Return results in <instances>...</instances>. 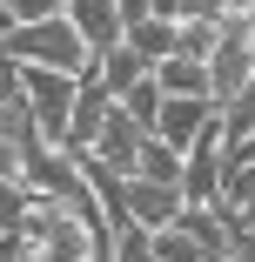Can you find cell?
<instances>
[{
    "instance_id": "cell-1",
    "label": "cell",
    "mask_w": 255,
    "mask_h": 262,
    "mask_svg": "<svg viewBox=\"0 0 255 262\" xmlns=\"http://www.w3.org/2000/svg\"><path fill=\"white\" fill-rule=\"evenodd\" d=\"M7 54L20 61V68H40V74H87V47H81V34L67 27V14L61 20H40V27H14V40H7Z\"/></svg>"
},
{
    "instance_id": "cell-11",
    "label": "cell",
    "mask_w": 255,
    "mask_h": 262,
    "mask_svg": "<svg viewBox=\"0 0 255 262\" xmlns=\"http://www.w3.org/2000/svg\"><path fill=\"white\" fill-rule=\"evenodd\" d=\"M148 74H155V68H148V61L134 54V47H114V54H101V61H94V81L108 88L114 101H121V94H128L134 81H148Z\"/></svg>"
},
{
    "instance_id": "cell-15",
    "label": "cell",
    "mask_w": 255,
    "mask_h": 262,
    "mask_svg": "<svg viewBox=\"0 0 255 262\" xmlns=\"http://www.w3.org/2000/svg\"><path fill=\"white\" fill-rule=\"evenodd\" d=\"M155 262H235V255L195 242V235H181V229H161V235H155Z\"/></svg>"
},
{
    "instance_id": "cell-19",
    "label": "cell",
    "mask_w": 255,
    "mask_h": 262,
    "mask_svg": "<svg viewBox=\"0 0 255 262\" xmlns=\"http://www.w3.org/2000/svg\"><path fill=\"white\" fill-rule=\"evenodd\" d=\"M7 14H14V27H40V20H61L67 0H7Z\"/></svg>"
},
{
    "instance_id": "cell-21",
    "label": "cell",
    "mask_w": 255,
    "mask_h": 262,
    "mask_svg": "<svg viewBox=\"0 0 255 262\" xmlns=\"http://www.w3.org/2000/svg\"><path fill=\"white\" fill-rule=\"evenodd\" d=\"M181 14H188V0H148V20H175L181 27Z\"/></svg>"
},
{
    "instance_id": "cell-5",
    "label": "cell",
    "mask_w": 255,
    "mask_h": 262,
    "mask_svg": "<svg viewBox=\"0 0 255 262\" xmlns=\"http://www.w3.org/2000/svg\"><path fill=\"white\" fill-rule=\"evenodd\" d=\"M141 148H148V128H141V121L121 108V101H114V115L101 121V135H94V148H87V155H94L101 168H114L121 182H134V168H141Z\"/></svg>"
},
{
    "instance_id": "cell-8",
    "label": "cell",
    "mask_w": 255,
    "mask_h": 262,
    "mask_svg": "<svg viewBox=\"0 0 255 262\" xmlns=\"http://www.w3.org/2000/svg\"><path fill=\"white\" fill-rule=\"evenodd\" d=\"M114 115V94L94 81V61H87V74H81V88H74V121H67V155H87L94 148V135H101V121Z\"/></svg>"
},
{
    "instance_id": "cell-2",
    "label": "cell",
    "mask_w": 255,
    "mask_h": 262,
    "mask_svg": "<svg viewBox=\"0 0 255 262\" xmlns=\"http://www.w3.org/2000/svg\"><path fill=\"white\" fill-rule=\"evenodd\" d=\"M74 74H40V68H20V101H27V115L40 128L47 148H61L67 155V121H74Z\"/></svg>"
},
{
    "instance_id": "cell-14",
    "label": "cell",
    "mask_w": 255,
    "mask_h": 262,
    "mask_svg": "<svg viewBox=\"0 0 255 262\" xmlns=\"http://www.w3.org/2000/svg\"><path fill=\"white\" fill-rule=\"evenodd\" d=\"M134 182H155V188H175V195H181V155H175L168 141H155V135H148V148H141V168H134Z\"/></svg>"
},
{
    "instance_id": "cell-24",
    "label": "cell",
    "mask_w": 255,
    "mask_h": 262,
    "mask_svg": "<svg viewBox=\"0 0 255 262\" xmlns=\"http://www.w3.org/2000/svg\"><path fill=\"white\" fill-rule=\"evenodd\" d=\"M242 20H248V54H255V14H242Z\"/></svg>"
},
{
    "instance_id": "cell-3",
    "label": "cell",
    "mask_w": 255,
    "mask_h": 262,
    "mask_svg": "<svg viewBox=\"0 0 255 262\" xmlns=\"http://www.w3.org/2000/svg\"><path fill=\"white\" fill-rule=\"evenodd\" d=\"M255 81V54H248V20L228 14L215 27V54H208V94H215V108H228V101Z\"/></svg>"
},
{
    "instance_id": "cell-16",
    "label": "cell",
    "mask_w": 255,
    "mask_h": 262,
    "mask_svg": "<svg viewBox=\"0 0 255 262\" xmlns=\"http://www.w3.org/2000/svg\"><path fill=\"white\" fill-rule=\"evenodd\" d=\"M121 108H128L148 135H155V115H161V88H155V74H148V81H134V88L121 94Z\"/></svg>"
},
{
    "instance_id": "cell-22",
    "label": "cell",
    "mask_w": 255,
    "mask_h": 262,
    "mask_svg": "<svg viewBox=\"0 0 255 262\" xmlns=\"http://www.w3.org/2000/svg\"><path fill=\"white\" fill-rule=\"evenodd\" d=\"M114 7H121V27H141L148 20V0H114Z\"/></svg>"
},
{
    "instance_id": "cell-23",
    "label": "cell",
    "mask_w": 255,
    "mask_h": 262,
    "mask_svg": "<svg viewBox=\"0 0 255 262\" xmlns=\"http://www.w3.org/2000/svg\"><path fill=\"white\" fill-rule=\"evenodd\" d=\"M14 40V14H7V0H0V47Z\"/></svg>"
},
{
    "instance_id": "cell-12",
    "label": "cell",
    "mask_w": 255,
    "mask_h": 262,
    "mask_svg": "<svg viewBox=\"0 0 255 262\" xmlns=\"http://www.w3.org/2000/svg\"><path fill=\"white\" fill-rule=\"evenodd\" d=\"M248 141H255V81L222 108V155H242Z\"/></svg>"
},
{
    "instance_id": "cell-17",
    "label": "cell",
    "mask_w": 255,
    "mask_h": 262,
    "mask_svg": "<svg viewBox=\"0 0 255 262\" xmlns=\"http://www.w3.org/2000/svg\"><path fill=\"white\" fill-rule=\"evenodd\" d=\"M27 208H34V195H27L20 182H0V242H7V235H20Z\"/></svg>"
},
{
    "instance_id": "cell-25",
    "label": "cell",
    "mask_w": 255,
    "mask_h": 262,
    "mask_svg": "<svg viewBox=\"0 0 255 262\" xmlns=\"http://www.w3.org/2000/svg\"><path fill=\"white\" fill-rule=\"evenodd\" d=\"M235 14H255V0H235Z\"/></svg>"
},
{
    "instance_id": "cell-9",
    "label": "cell",
    "mask_w": 255,
    "mask_h": 262,
    "mask_svg": "<svg viewBox=\"0 0 255 262\" xmlns=\"http://www.w3.org/2000/svg\"><path fill=\"white\" fill-rule=\"evenodd\" d=\"M181 195L175 188H155V182H128V222L134 229H148V235H161V229H175L181 222Z\"/></svg>"
},
{
    "instance_id": "cell-4",
    "label": "cell",
    "mask_w": 255,
    "mask_h": 262,
    "mask_svg": "<svg viewBox=\"0 0 255 262\" xmlns=\"http://www.w3.org/2000/svg\"><path fill=\"white\" fill-rule=\"evenodd\" d=\"M222 175H228V155H222V121H215L208 135L181 155V202L188 208H215L222 202Z\"/></svg>"
},
{
    "instance_id": "cell-10",
    "label": "cell",
    "mask_w": 255,
    "mask_h": 262,
    "mask_svg": "<svg viewBox=\"0 0 255 262\" xmlns=\"http://www.w3.org/2000/svg\"><path fill=\"white\" fill-rule=\"evenodd\" d=\"M155 88H161V101H215L208 94V68L188 61V54H168L155 68Z\"/></svg>"
},
{
    "instance_id": "cell-7",
    "label": "cell",
    "mask_w": 255,
    "mask_h": 262,
    "mask_svg": "<svg viewBox=\"0 0 255 262\" xmlns=\"http://www.w3.org/2000/svg\"><path fill=\"white\" fill-rule=\"evenodd\" d=\"M215 121H222L215 101H161V115H155V141H168L175 155H188Z\"/></svg>"
},
{
    "instance_id": "cell-18",
    "label": "cell",
    "mask_w": 255,
    "mask_h": 262,
    "mask_svg": "<svg viewBox=\"0 0 255 262\" xmlns=\"http://www.w3.org/2000/svg\"><path fill=\"white\" fill-rule=\"evenodd\" d=\"M114 262H155V235L134 229V222H121L114 229Z\"/></svg>"
},
{
    "instance_id": "cell-13",
    "label": "cell",
    "mask_w": 255,
    "mask_h": 262,
    "mask_svg": "<svg viewBox=\"0 0 255 262\" xmlns=\"http://www.w3.org/2000/svg\"><path fill=\"white\" fill-rule=\"evenodd\" d=\"M175 34H181L175 20H141V27H128V40H121V47H134L148 68H161V61L175 54Z\"/></svg>"
},
{
    "instance_id": "cell-6",
    "label": "cell",
    "mask_w": 255,
    "mask_h": 262,
    "mask_svg": "<svg viewBox=\"0 0 255 262\" xmlns=\"http://www.w3.org/2000/svg\"><path fill=\"white\" fill-rule=\"evenodd\" d=\"M67 27L81 34V47L101 61V54H114V47L128 40V27H121V7L114 0H67Z\"/></svg>"
},
{
    "instance_id": "cell-20",
    "label": "cell",
    "mask_w": 255,
    "mask_h": 262,
    "mask_svg": "<svg viewBox=\"0 0 255 262\" xmlns=\"http://www.w3.org/2000/svg\"><path fill=\"white\" fill-rule=\"evenodd\" d=\"M7 101H20V61L0 47V108H7Z\"/></svg>"
}]
</instances>
